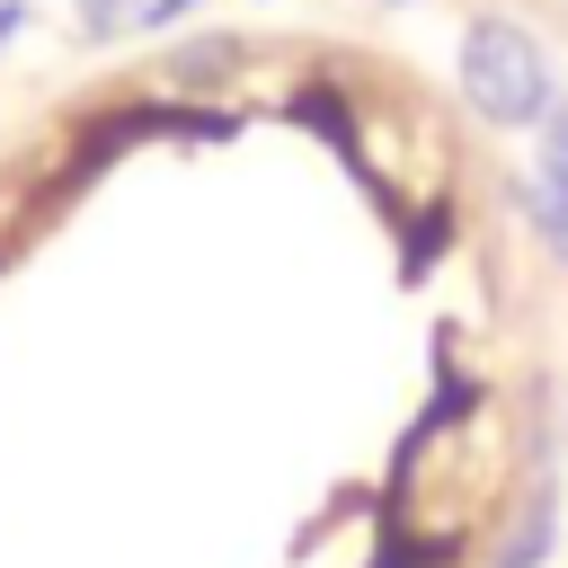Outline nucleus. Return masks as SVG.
Returning a JSON list of instances; mask_svg holds the SVG:
<instances>
[{
	"label": "nucleus",
	"mask_w": 568,
	"mask_h": 568,
	"mask_svg": "<svg viewBox=\"0 0 568 568\" xmlns=\"http://www.w3.org/2000/svg\"><path fill=\"white\" fill-rule=\"evenodd\" d=\"M453 80H462V106L488 133H532L559 106V62L524 18H470L462 53H453Z\"/></svg>",
	"instance_id": "f257e3e1"
},
{
	"label": "nucleus",
	"mask_w": 568,
	"mask_h": 568,
	"mask_svg": "<svg viewBox=\"0 0 568 568\" xmlns=\"http://www.w3.org/2000/svg\"><path fill=\"white\" fill-rule=\"evenodd\" d=\"M550 550H559V479L541 470V479L524 488V506H515V524L497 532V550H488V568H550Z\"/></svg>",
	"instance_id": "f03ea898"
},
{
	"label": "nucleus",
	"mask_w": 568,
	"mask_h": 568,
	"mask_svg": "<svg viewBox=\"0 0 568 568\" xmlns=\"http://www.w3.org/2000/svg\"><path fill=\"white\" fill-rule=\"evenodd\" d=\"M506 204H515V222L541 240V257L568 275V195H559V186H541L532 169H515V178H506Z\"/></svg>",
	"instance_id": "7ed1b4c3"
},
{
	"label": "nucleus",
	"mask_w": 568,
	"mask_h": 568,
	"mask_svg": "<svg viewBox=\"0 0 568 568\" xmlns=\"http://www.w3.org/2000/svg\"><path fill=\"white\" fill-rule=\"evenodd\" d=\"M532 178L568 195V98H559V106H550V115L532 124Z\"/></svg>",
	"instance_id": "20e7f679"
},
{
	"label": "nucleus",
	"mask_w": 568,
	"mask_h": 568,
	"mask_svg": "<svg viewBox=\"0 0 568 568\" xmlns=\"http://www.w3.org/2000/svg\"><path fill=\"white\" fill-rule=\"evenodd\" d=\"M71 18H80V36H89V44H106V36L142 27V0H71Z\"/></svg>",
	"instance_id": "39448f33"
},
{
	"label": "nucleus",
	"mask_w": 568,
	"mask_h": 568,
	"mask_svg": "<svg viewBox=\"0 0 568 568\" xmlns=\"http://www.w3.org/2000/svg\"><path fill=\"white\" fill-rule=\"evenodd\" d=\"M204 0H142V36H169V27H186Z\"/></svg>",
	"instance_id": "423d86ee"
},
{
	"label": "nucleus",
	"mask_w": 568,
	"mask_h": 568,
	"mask_svg": "<svg viewBox=\"0 0 568 568\" xmlns=\"http://www.w3.org/2000/svg\"><path fill=\"white\" fill-rule=\"evenodd\" d=\"M18 36H27V0H0V53H9Z\"/></svg>",
	"instance_id": "0eeeda50"
},
{
	"label": "nucleus",
	"mask_w": 568,
	"mask_h": 568,
	"mask_svg": "<svg viewBox=\"0 0 568 568\" xmlns=\"http://www.w3.org/2000/svg\"><path fill=\"white\" fill-rule=\"evenodd\" d=\"M382 9H408V0H382Z\"/></svg>",
	"instance_id": "6e6552de"
}]
</instances>
